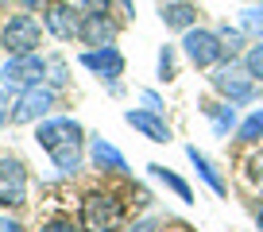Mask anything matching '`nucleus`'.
Listing matches in <instances>:
<instances>
[{
    "mask_svg": "<svg viewBox=\"0 0 263 232\" xmlns=\"http://www.w3.org/2000/svg\"><path fill=\"white\" fill-rule=\"evenodd\" d=\"M78 39L85 43V47H112L116 39V24L108 20V12H89V16L82 20V31H78Z\"/></svg>",
    "mask_w": 263,
    "mask_h": 232,
    "instance_id": "9",
    "label": "nucleus"
},
{
    "mask_svg": "<svg viewBox=\"0 0 263 232\" xmlns=\"http://www.w3.org/2000/svg\"><path fill=\"white\" fill-rule=\"evenodd\" d=\"M182 50H186V58L194 62V66H213L217 58L224 54L221 39H217L213 31H186V43H182Z\"/></svg>",
    "mask_w": 263,
    "mask_h": 232,
    "instance_id": "8",
    "label": "nucleus"
},
{
    "mask_svg": "<svg viewBox=\"0 0 263 232\" xmlns=\"http://www.w3.org/2000/svg\"><path fill=\"white\" fill-rule=\"evenodd\" d=\"M159 16H163V24L174 27V31H182V27L190 31V24L197 20V12H194V4H186V0H166L163 8H159Z\"/></svg>",
    "mask_w": 263,
    "mask_h": 232,
    "instance_id": "10",
    "label": "nucleus"
},
{
    "mask_svg": "<svg viewBox=\"0 0 263 232\" xmlns=\"http://www.w3.org/2000/svg\"><path fill=\"white\" fill-rule=\"evenodd\" d=\"M159 66H163V78L174 74V62H171V54H166V50H163V58H159Z\"/></svg>",
    "mask_w": 263,
    "mask_h": 232,
    "instance_id": "22",
    "label": "nucleus"
},
{
    "mask_svg": "<svg viewBox=\"0 0 263 232\" xmlns=\"http://www.w3.org/2000/svg\"><path fill=\"white\" fill-rule=\"evenodd\" d=\"M248 74H252V78H263V47H252V50H248Z\"/></svg>",
    "mask_w": 263,
    "mask_h": 232,
    "instance_id": "17",
    "label": "nucleus"
},
{
    "mask_svg": "<svg viewBox=\"0 0 263 232\" xmlns=\"http://www.w3.org/2000/svg\"><path fill=\"white\" fill-rule=\"evenodd\" d=\"M128 124L136 128V132H143L151 143H166L171 140V128H166L163 120H155V116H147V112H128Z\"/></svg>",
    "mask_w": 263,
    "mask_h": 232,
    "instance_id": "12",
    "label": "nucleus"
},
{
    "mask_svg": "<svg viewBox=\"0 0 263 232\" xmlns=\"http://www.w3.org/2000/svg\"><path fill=\"white\" fill-rule=\"evenodd\" d=\"M50 74H54V78H50L54 85H66V66H62V62H54V66H50Z\"/></svg>",
    "mask_w": 263,
    "mask_h": 232,
    "instance_id": "21",
    "label": "nucleus"
},
{
    "mask_svg": "<svg viewBox=\"0 0 263 232\" xmlns=\"http://www.w3.org/2000/svg\"><path fill=\"white\" fill-rule=\"evenodd\" d=\"M108 4L112 0H78V8H85V12H108Z\"/></svg>",
    "mask_w": 263,
    "mask_h": 232,
    "instance_id": "19",
    "label": "nucleus"
},
{
    "mask_svg": "<svg viewBox=\"0 0 263 232\" xmlns=\"http://www.w3.org/2000/svg\"><path fill=\"white\" fill-rule=\"evenodd\" d=\"M255 224H259V232H263V209H259V213H255Z\"/></svg>",
    "mask_w": 263,
    "mask_h": 232,
    "instance_id": "24",
    "label": "nucleus"
},
{
    "mask_svg": "<svg viewBox=\"0 0 263 232\" xmlns=\"http://www.w3.org/2000/svg\"><path fill=\"white\" fill-rule=\"evenodd\" d=\"M82 62L89 70H97V74H120L124 70V58L116 54L112 47H97V50H89V54H82Z\"/></svg>",
    "mask_w": 263,
    "mask_h": 232,
    "instance_id": "11",
    "label": "nucleus"
},
{
    "mask_svg": "<svg viewBox=\"0 0 263 232\" xmlns=\"http://www.w3.org/2000/svg\"><path fill=\"white\" fill-rule=\"evenodd\" d=\"M54 89H47V85H31V89L20 93V101L8 108V120L12 124H31V120H43V116L54 108Z\"/></svg>",
    "mask_w": 263,
    "mask_h": 232,
    "instance_id": "4",
    "label": "nucleus"
},
{
    "mask_svg": "<svg viewBox=\"0 0 263 232\" xmlns=\"http://www.w3.org/2000/svg\"><path fill=\"white\" fill-rule=\"evenodd\" d=\"M24 4H31V8H39V4H47V0H24Z\"/></svg>",
    "mask_w": 263,
    "mask_h": 232,
    "instance_id": "25",
    "label": "nucleus"
},
{
    "mask_svg": "<svg viewBox=\"0 0 263 232\" xmlns=\"http://www.w3.org/2000/svg\"><path fill=\"white\" fill-rule=\"evenodd\" d=\"M0 232H24V224L12 221V217H0Z\"/></svg>",
    "mask_w": 263,
    "mask_h": 232,
    "instance_id": "20",
    "label": "nucleus"
},
{
    "mask_svg": "<svg viewBox=\"0 0 263 232\" xmlns=\"http://www.w3.org/2000/svg\"><path fill=\"white\" fill-rule=\"evenodd\" d=\"M35 140H39V147L58 163L62 174H78V166H82V128H78L74 120H66V116L47 120V124H39V136H35Z\"/></svg>",
    "mask_w": 263,
    "mask_h": 232,
    "instance_id": "1",
    "label": "nucleus"
},
{
    "mask_svg": "<svg viewBox=\"0 0 263 232\" xmlns=\"http://www.w3.org/2000/svg\"><path fill=\"white\" fill-rule=\"evenodd\" d=\"M4 120H8V112H4V97H0V124H4Z\"/></svg>",
    "mask_w": 263,
    "mask_h": 232,
    "instance_id": "23",
    "label": "nucleus"
},
{
    "mask_svg": "<svg viewBox=\"0 0 263 232\" xmlns=\"http://www.w3.org/2000/svg\"><path fill=\"white\" fill-rule=\"evenodd\" d=\"M39 232H85V228H82V224H74V221H62V217H58V221H47Z\"/></svg>",
    "mask_w": 263,
    "mask_h": 232,
    "instance_id": "18",
    "label": "nucleus"
},
{
    "mask_svg": "<svg viewBox=\"0 0 263 232\" xmlns=\"http://www.w3.org/2000/svg\"><path fill=\"white\" fill-rule=\"evenodd\" d=\"M47 74V62L39 54H12V62L4 66V82L16 85V89H31V85L43 82Z\"/></svg>",
    "mask_w": 263,
    "mask_h": 232,
    "instance_id": "7",
    "label": "nucleus"
},
{
    "mask_svg": "<svg viewBox=\"0 0 263 232\" xmlns=\"http://www.w3.org/2000/svg\"><path fill=\"white\" fill-rule=\"evenodd\" d=\"M43 27H47L54 39H74V35L82 31V20L74 16V4L47 0V4H43Z\"/></svg>",
    "mask_w": 263,
    "mask_h": 232,
    "instance_id": "6",
    "label": "nucleus"
},
{
    "mask_svg": "<svg viewBox=\"0 0 263 232\" xmlns=\"http://www.w3.org/2000/svg\"><path fill=\"white\" fill-rule=\"evenodd\" d=\"M124 224V209L112 194H89L82 201V228L85 232H116Z\"/></svg>",
    "mask_w": 263,
    "mask_h": 232,
    "instance_id": "2",
    "label": "nucleus"
},
{
    "mask_svg": "<svg viewBox=\"0 0 263 232\" xmlns=\"http://www.w3.org/2000/svg\"><path fill=\"white\" fill-rule=\"evenodd\" d=\"M213 85L221 93H229V97H236V101H244L248 93H252V82H244V74H236V70H217Z\"/></svg>",
    "mask_w": 263,
    "mask_h": 232,
    "instance_id": "13",
    "label": "nucleus"
},
{
    "mask_svg": "<svg viewBox=\"0 0 263 232\" xmlns=\"http://www.w3.org/2000/svg\"><path fill=\"white\" fill-rule=\"evenodd\" d=\"M39 39H43V27L35 16H8L0 27V43L8 54H35Z\"/></svg>",
    "mask_w": 263,
    "mask_h": 232,
    "instance_id": "3",
    "label": "nucleus"
},
{
    "mask_svg": "<svg viewBox=\"0 0 263 232\" xmlns=\"http://www.w3.org/2000/svg\"><path fill=\"white\" fill-rule=\"evenodd\" d=\"M93 163H97V166H108V170H128V163H124V159L116 155L105 140H93Z\"/></svg>",
    "mask_w": 263,
    "mask_h": 232,
    "instance_id": "14",
    "label": "nucleus"
},
{
    "mask_svg": "<svg viewBox=\"0 0 263 232\" xmlns=\"http://www.w3.org/2000/svg\"><path fill=\"white\" fill-rule=\"evenodd\" d=\"M151 174H155V178H159V182H163V186H171V190L174 194H178V201H194V194H190V186L186 182H182V178H178V174H171V170H166V166H151Z\"/></svg>",
    "mask_w": 263,
    "mask_h": 232,
    "instance_id": "15",
    "label": "nucleus"
},
{
    "mask_svg": "<svg viewBox=\"0 0 263 232\" xmlns=\"http://www.w3.org/2000/svg\"><path fill=\"white\" fill-rule=\"evenodd\" d=\"M0 205L4 209L27 205V166L20 159H0Z\"/></svg>",
    "mask_w": 263,
    "mask_h": 232,
    "instance_id": "5",
    "label": "nucleus"
},
{
    "mask_svg": "<svg viewBox=\"0 0 263 232\" xmlns=\"http://www.w3.org/2000/svg\"><path fill=\"white\" fill-rule=\"evenodd\" d=\"M190 159H194V163H197V170L205 174V182H209V186H213V190H217V194H224V182H221V178H217V174H213V166H209V163H205V159L197 155V151H194V147H190Z\"/></svg>",
    "mask_w": 263,
    "mask_h": 232,
    "instance_id": "16",
    "label": "nucleus"
}]
</instances>
